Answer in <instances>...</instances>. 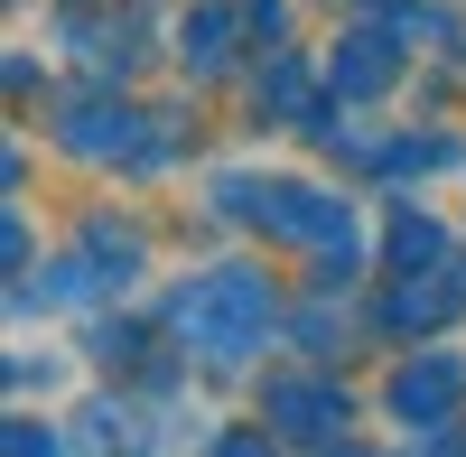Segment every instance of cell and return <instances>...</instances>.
I'll return each instance as SVG.
<instances>
[{
  "label": "cell",
  "mask_w": 466,
  "mask_h": 457,
  "mask_svg": "<svg viewBox=\"0 0 466 457\" xmlns=\"http://www.w3.org/2000/svg\"><path fill=\"white\" fill-rule=\"evenodd\" d=\"M270 309H280V289H270V271H252V261L197 271V280H177V299H168L187 355H206V364H243L270 336Z\"/></svg>",
  "instance_id": "1"
},
{
  "label": "cell",
  "mask_w": 466,
  "mask_h": 457,
  "mask_svg": "<svg viewBox=\"0 0 466 457\" xmlns=\"http://www.w3.org/2000/svg\"><path fill=\"white\" fill-rule=\"evenodd\" d=\"M382 401H392V421H401L410 439H430V448H457L448 411L466 401V355H420V364H401Z\"/></svg>",
  "instance_id": "2"
},
{
  "label": "cell",
  "mask_w": 466,
  "mask_h": 457,
  "mask_svg": "<svg viewBox=\"0 0 466 457\" xmlns=\"http://www.w3.org/2000/svg\"><path fill=\"white\" fill-rule=\"evenodd\" d=\"M261 411L280 421V439H308V448H336L345 430H355V392L318 383V373H280V383L261 392Z\"/></svg>",
  "instance_id": "3"
},
{
  "label": "cell",
  "mask_w": 466,
  "mask_h": 457,
  "mask_svg": "<svg viewBox=\"0 0 466 457\" xmlns=\"http://www.w3.org/2000/svg\"><path fill=\"white\" fill-rule=\"evenodd\" d=\"M131 140H140V112L112 103V94H75L66 122H56V149H66V159H94V168L131 159Z\"/></svg>",
  "instance_id": "4"
},
{
  "label": "cell",
  "mask_w": 466,
  "mask_h": 457,
  "mask_svg": "<svg viewBox=\"0 0 466 457\" xmlns=\"http://www.w3.org/2000/svg\"><path fill=\"white\" fill-rule=\"evenodd\" d=\"M382 47H392V37H373V28L336 37V85L345 94H382V85H392V56H382Z\"/></svg>",
  "instance_id": "5"
},
{
  "label": "cell",
  "mask_w": 466,
  "mask_h": 457,
  "mask_svg": "<svg viewBox=\"0 0 466 457\" xmlns=\"http://www.w3.org/2000/svg\"><path fill=\"white\" fill-rule=\"evenodd\" d=\"M75 439H94V448H131V439H140V401H131V392H122V401H112V392L85 401V430H75Z\"/></svg>",
  "instance_id": "6"
},
{
  "label": "cell",
  "mask_w": 466,
  "mask_h": 457,
  "mask_svg": "<svg viewBox=\"0 0 466 457\" xmlns=\"http://www.w3.org/2000/svg\"><path fill=\"white\" fill-rule=\"evenodd\" d=\"M430 252H448V234H439V224L430 215H392V271H420V261H430Z\"/></svg>",
  "instance_id": "7"
},
{
  "label": "cell",
  "mask_w": 466,
  "mask_h": 457,
  "mask_svg": "<svg viewBox=\"0 0 466 457\" xmlns=\"http://www.w3.org/2000/svg\"><path fill=\"white\" fill-rule=\"evenodd\" d=\"M10 448H19V457H37V448H66V430H37L28 411H19V421H10Z\"/></svg>",
  "instance_id": "8"
}]
</instances>
